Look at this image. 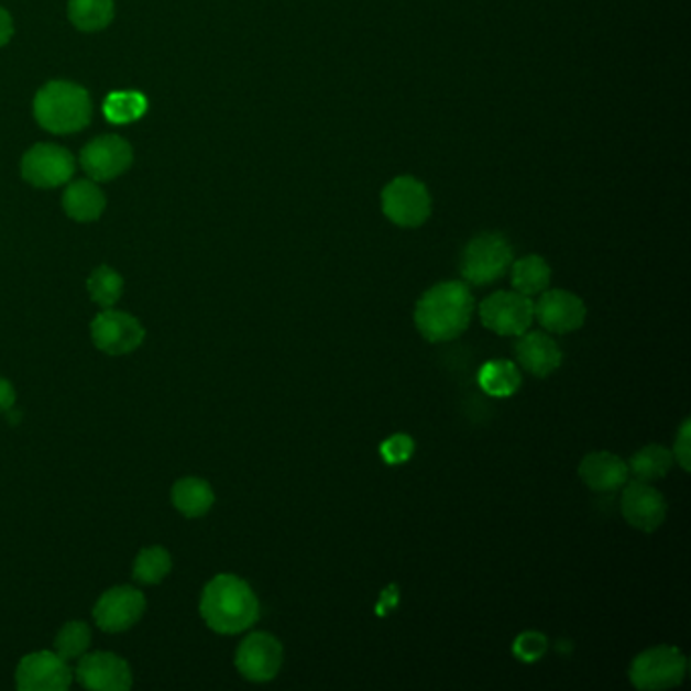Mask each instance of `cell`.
<instances>
[{
    "label": "cell",
    "mask_w": 691,
    "mask_h": 691,
    "mask_svg": "<svg viewBox=\"0 0 691 691\" xmlns=\"http://www.w3.org/2000/svg\"><path fill=\"white\" fill-rule=\"evenodd\" d=\"M72 681V667L55 651L25 655L14 673V685L21 691H64Z\"/></svg>",
    "instance_id": "obj_9"
},
{
    "label": "cell",
    "mask_w": 691,
    "mask_h": 691,
    "mask_svg": "<svg viewBox=\"0 0 691 691\" xmlns=\"http://www.w3.org/2000/svg\"><path fill=\"white\" fill-rule=\"evenodd\" d=\"M479 312L489 331L501 337H519L534 320V303L517 290H500L486 296Z\"/></svg>",
    "instance_id": "obj_7"
},
{
    "label": "cell",
    "mask_w": 691,
    "mask_h": 691,
    "mask_svg": "<svg viewBox=\"0 0 691 691\" xmlns=\"http://www.w3.org/2000/svg\"><path fill=\"white\" fill-rule=\"evenodd\" d=\"M7 414H9V420H11V424L21 423V412H14L13 408H11V410L7 412Z\"/></svg>",
    "instance_id": "obj_35"
},
{
    "label": "cell",
    "mask_w": 691,
    "mask_h": 691,
    "mask_svg": "<svg viewBox=\"0 0 691 691\" xmlns=\"http://www.w3.org/2000/svg\"><path fill=\"white\" fill-rule=\"evenodd\" d=\"M580 479L596 493H611L627 483L628 464L606 450L590 452L580 462Z\"/></svg>",
    "instance_id": "obj_17"
},
{
    "label": "cell",
    "mask_w": 691,
    "mask_h": 691,
    "mask_svg": "<svg viewBox=\"0 0 691 691\" xmlns=\"http://www.w3.org/2000/svg\"><path fill=\"white\" fill-rule=\"evenodd\" d=\"M509 270H512L513 288L529 298L541 295L550 286V264L541 256L529 254V256L519 257L513 262Z\"/></svg>",
    "instance_id": "obj_21"
},
{
    "label": "cell",
    "mask_w": 691,
    "mask_h": 691,
    "mask_svg": "<svg viewBox=\"0 0 691 691\" xmlns=\"http://www.w3.org/2000/svg\"><path fill=\"white\" fill-rule=\"evenodd\" d=\"M515 351L525 372L536 377H548L562 363V351L550 334L525 331L524 334H519Z\"/></svg>",
    "instance_id": "obj_18"
},
{
    "label": "cell",
    "mask_w": 691,
    "mask_h": 691,
    "mask_svg": "<svg viewBox=\"0 0 691 691\" xmlns=\"http://www.w3.org/2000/svg\"><path fill=\"white\" fill-rule=\"evenodd\" d=\"M76 679L86 690L127 691L132 685V669L120 655L84 654L77 663Z\"/></svg>",
    "instance_id": "obj_14"
},
{
    "label": "cell",
    "mask_w": 691,
    "mask_h": 691,
    "mask_svg": "<svg viewBox=\"0 0 691 691\" xmlns=\"http://www.w3.org/2000/svg\"><path fill=\"white\" fill-rule=\"evenodd\" d=\"M91 341L108 355H129L144 341V327L124 310L106 308L91 320Z\"/></svg>",
    "instance_id": "obj_8"
},
{
    "label": "cell",
    "mask_w": 691,
    "mask_h": 691,
    "mask_svg": "<svg viewBox=\"0 0 691 691\" xmlns=\"http://www.w3.org/2000/svg\"><path fill=\"white\" fill-rule=\"evenodd\" d=\"M534 317L550 333H572L584 325L586 307L580 296L568 290H544L534 305Z\"/></svg>",
    "instance_id": "obj_16"
},
{
    "label": "cell",
    "mask_w": 691,
    "mask_h": 691,
    "mask_svg": "<svg viewBox=\"0 0 691 691\" xmlns=\"http://www.w3.org/2000/svg\"><path fill=\"white\" fill-rule=\"evenodd\" d=\"M33 110L43 129L74 134L90 124V94L72 81H50L37 91Z\"/></svg>",
    "instance_id": "obj_3"
},
{
    "label": "cell",
    "mask_w": 691,
    "mask_h": 691,
    "mask_svg": "<svg viewBox=\"0 0 691 691\" xmlns=\"http://www.w3.org/2000/svg\"><path fill=\"white\" fill-rule=\"evenodd\" d=\"M79 163L91 180L116 179L132 165V149L129 142L116 134H103L86 144Z\"/></svg>",
    "instance_id": "obj_12"
},
{
    "label": "cell",
    "mask_w": 691,
    "mask_h": 691,
    "mask_svg": "<svg viewBox=\"0 0 691 691\" xmlns=\"http://www.w3.org/2000/svg\"><path fill=\"white\" fill-rule=\"evenodd\" d=\"M673 452L661 445H649L645 449L637 450L628 462V471L637 476V481L654 483L667 476L673 467Z\"/></svg>",
    "instance_id": "obj_23"
},
{
    "label": "cell",
    "mask_w": 691,
    "mask_h": 691,
    "mask_svg": "<svg viewBox=\"0 0 691 691\" xmlns=\"http://www.w3.org/2000/svg\"><path fill=\"white\" fill-rule=\"evenodd\" d=\"M512 264V243L501 233L486 231L467 243L461 257V274L469 284L485 286L500 281Z\"/></svg>",
    "instance_id": "obj_4"
},
{
    "label": "cell",
    "mask_w": 691,
    "mask_h": 691,
    "mask_svg": "<svg viewBox=\"0 0 691 691\" xmlns=\"http://www.w3.org/2000/svg\"><path fill=\"white\" fill-rule=\"evenodd\" d=\"M382 211L397 228L414 230L432 213V197L423 180L402 175L390 180L382 191Z\"/></svg>",
    "instance_id": "obj_5"
},
{
    "label": "cell",
    "mask_w": 691,
    "mask_h": 691,
    "mask_svg": "<svg viewBox=\"0 0 691 691\" xmlns=\"http://www.w3.org/2000/svg\"><path fill=\"white\" fill-rule=\"evenodd\" d=\"M691 426L690 420H685V423L681 424V428H679L678 438H676V447H673V459L678 461L679 467L685 471V473H690V461H691Z\"/></svg>",
    "instance_id": "obj_31"
},
{
    "label": "cell",
    "mask_w": 691,
    "mask_h": 691,
    "mask_svg": "<svg viewBox=\"0 0 691 691\" xmlns=\"http://www.w3.org/2000/svg\"><path fill=\"white\" fill-rule=\"evenodd\" d=\"M23 179L41 189L65 185L76 173V161L69 151L57 144H35L21 163Z\"/></svg>",
    "instance_id": "obj_10"
},
{
    "label": "cell",
    "mask_w": 691,
    "mask_h": 691,
    "mask_svg": "<svg viewBox=\"0 0 691 691\" xmlns=\"http://www.w3.org/2000/svg\"><path fill=\"white\" fill-rule=\"evenodd\" d=\"M13 33V19H11L9 11H4V9L0 7V47H2V45H7V43L11 41Z\"/></svg>",
    "instance_id": "obj_33"
},
{
    "label": "cell",
    "mask_w": 691,
    "mask_h": 691,
    "mask_svg": "<svg viewBox=\"0 0 691 691\" xmlns=\"http://www.w3.org/2000/svg\"><path fill=\"white\" fill-rule=\"evenodd\" d=\"M65 213L76 221H94L106 209V197L94 180H74L64 193Z\"/></svg>",
    "instance_id": "obj_19"
},
{
    "label": "cell",
    "mask_w": 691,
    "mask_h": 691,
    "mask_svg": "<svg viewBox=\"0 0 691 691\" xmlns=\"http://www.w3.org/2000/svg\"><path fill=\"white\" fill-rule=\"evenodd\" d=\"M91 643V630L81 621L65 623L55 637V654L64 657L65 661L77 659L88 651Z\"/></svg>",
    "instance_id": "obj_28"
},
{
    "label": "cell",
    "mask_w": 691,
    "mask_h": 691,
    "mask_svg": "<svg viewBox=\"0 0 691 691\" xmlns=\"http://www.w3.org/2000/svg\"><path fill=\"white\" fill-rule=\"evenodd\" d=\"M414 452V440L408 435L390 436L382 445V457L390 464H402L408 461Z\"/></svg>",
    "instance_id": "obj_30"
},
{
    "label": "cell",
    "mask_w": 691,
    "mask_h": 691,
    "mask_svg": "<svg viewBox=\"0 0 691 691\" xmlns=\"http://www.w3.org/2000/svg\"><path fill=\"white\" fill-rule=\"evenodd\" d=\"M688 659L671 645H659L637 655L628 669L630 683L643 691H661L678 688L685 678Z\"/></svg>",
    "instance_id": "obj_6"
},
{
    "label": "cell",
    "mask_w": 691,
    "mask_h": 691,
    "mask_svg": "<svg viewBox=\"0 0 691 691\" xmlns=\"http://www.w3.org/2000/svg\"><path fill=\"white\" fill-rule=\"evenodd\" d=\"M88 293L96 305L103 308L114 307L124 293L122 276L110 266L94 270L88 278Z\"/></svg>",
    "instance_id": "obj_27"
},
{
    "label": "cell",
    "mask_w": 691,
    "mask_h": 691,
    "mask_svg": "<svg viewBox=\"0 0 691 691\" xmlns=\"http://www.w3.org/2000/svg\"><path fill=\"white\" fill-rule=\"evenodd\" d=\"M621 513L627 519L628 525H633L635 529L645 534H651L666 522V497L651 483L633 481L623 491Z\"/></svg>",
    "instance_id": "obj_15"
},
{
    "label": "cell",
    "mask_w": 691,
    "mask_h": 691,
    "mask_svg": "<svg viewBox=\"0 0 691 691\" xmlns=\"http://www.w3.org/2000/svg\"><path fill=\"white\" fill-rule=\"evenodd\" d=\"M149 103L139 91H114L103 102V116L112 124H129L146 112Z\"/></svg>",
    "instance_id": "obj_25"
},
{
    "label": "cell",
    "mask_w": 691,
    "mask_h": 691,
    "mask_svg": "<svg viewBox=\"0 0 691 691\" xmlns=\"http://www.w3.org/2000/svg\"><path fill=\"white\" fill-rule=\"evenodd\" d=\"M67 13L79 31H102L114 19V0H69Z\"/></svg>",
    "instance_id": "obj_24"
},
{
    "label": "cell",
    "mask_w": 691,
    "mask_h": 691,
    "mask_svg": "<svg viewBox=\"0 0 691 691\" xmlns=\"http://www.w3.org/2000/svg\"><path fill=\"white\" fill-rule=\"evenodd\" d=\"M282 659L281 640L270 633H252L238 647L235 667L248 681L266 683L278 676Z\"/></svg>",
    "instance_id": "obj_11"
},
{
    "label": "cell",
    "mask_w": 691,
    "mask_h": 691,
    "mask_svg": "<svg viewBox=\"0 0 691 691\" xmlns=\"http://www.w3.org/2000/svg\"><path fill=\"white\" fill-rule=\"evenodd\" d=\"M146 608L141 590L132 586H114L103 592L94 606V618L106 633H122L134 627Z\"/></svg>",
    "instance_id": "obj_13"
},
{
    "label": "cell",
    "mask_w": 691,
    "mask_h": 691,
    "mask_svg": "<svg viewBox=\"0 0 691 691\" xmlns=\"http://www.w3.org/2000/svg\"><path fill=\"white\" fill-rule=\"evenodd\" d=\"M473 310L474 298L464 282H440L420 296L414 320L426 341L447 343L464 333Z\"/></svg>",
    "instance_id": "obj_1"
},
{
    "label": "cell",
    "mask_w": 691,
    "mask_h": 691,
    "mask_svg": "<svg viewBox=\"0 0 691 691\" xmlns=\"http://www.w3.org/2000/svg\"><path fill=\"white\" fill-rule=\"evenodd\" d=\"M199 611L211 630L219 635H238L256 625L260 602L245 580L233 574H219L207 582Z\"/></svg>",
    "instance_id": "obj_2"
},
{
    "label": "cell",
    "mask_w": 691,
    "mask_h": 691,
    "mask_svg": "<svg viewBox=\"0 0 691 691\" xmlns=\"http://www.w3.org/2000/svg\"><path fill=\"white\" fill-rule=\"evenodd\" d=\"M171 500L177 512L183 513L185 517H201L213 507L216 493L204 479L185 476L173 485Z\"/></svg>",
    "instance_id": "obj_20"
},
{
    "label": "cell",
    "mask_w": 691,
    "mask_h": 691,
    "mask_svg": "<svg viewBox=\"0 0 691 691\" xmlns=\"http://www.w3.org/2000/svg\"><path fill=\"white\" fill-rule=\"evenodd\" d=\"M14 399H17V394H14L13 384L9 380L0 377V414H7L11 410L14 406Z\"/></svg>",
    "instance_id": "obj_32"
},
{
    "label": "cell",
    "mask_w": 691,
    "mask_h": 691,
    "mask_svg": "<svg viewBox=\"0 0 691 691\" xmlns=\"http://www.w3.org/2000/svg\"><path fill=\"white\" fill-rule=\"evenodd\" d=\"M546 649H548V639L536 630H527L513 643V654L525 663H534V661L541 659Z\"/></svg>",
    "instance_id": "obj_29"
},
{
    "label": "cell",
    "mask_w": 691,
    "mask_h": 691,
    "mask_svg": "<svg viewBox=\"0 0 691 691\" xmlns=\"http://www.w3.org/2000/svg\"><path fill=\"white\" fill-rule=\"evenodd\" d=\"M394 592H396V586H390V589L385 590L384 594H382V604L377 606V613H380V615H385L387 608L396 606L397 594H394Z\"/></svg>",
    "instance_id": "obj_34"
},
{
    "label": "cell",
    "mask_w": 691,
    "mask_h": 691,
    "mask_svg": "<svg viewBox=\"0 0 691 691\" xmlns=\"http://www.w3.org/2000/svg\"><path fill=\"white\" fill-rule=\"evenodd\" d=\"M479 384L489 396L509 397L522 385V373L507 359L489 361L479 372Z\"/></svg>",
    "instance_id": "obj_22"
},
{
    "label": "cell",
    "mask_w": 691,
    "mask_h": 691,
    "mask_svg": "<svg viewBox=\"0 0 691 691\" xmlns=\"http://www.w3.org/2000/svg\"><path fill=\"white\" fill-rule=\"evenodd\" d=\"M171 568H173L171 553L161 546H153V548H144L136 556L132 572L141 584H158L168 577Z\"/></svg>",
    "instance_id": "obj_26"
}]
</instances>
